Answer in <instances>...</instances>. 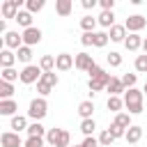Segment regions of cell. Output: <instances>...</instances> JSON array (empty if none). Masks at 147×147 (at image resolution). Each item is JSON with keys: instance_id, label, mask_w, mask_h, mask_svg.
<instances>
[{"instance_id": "6da1fadb", "label": "cell", "mask_w": 147, "mask_h": 147, "mask_svg": "<svg viewBox=\"0 0 147 147\" xmlns=\"http://www.w3.org/2000/svg\"><path fill=\"white\" fill-rule=\"evenodd\" d=\"M142 96L145 92H140L138 87H131L124 92V108L129 115H140L142 113Z\"/></svg>"}, {"instance_id": "7a4b0ae2", "label": "cell", "mask_w": 147, "mask_h": 147, "mask_svg": "<svg viewBox=\"0 0 147 147\" xmlns=\"http://www.w3.org/2000/svg\"><path fill=\"white\" fill-rule=\"evenodd\" d=\"M46 113H48V103H46V99H44V96H37V99H32V101H30L28 117H32L34 122H41V119L46 117Z\"/></svg>"}, {"instance_id": "3957f363", "label": "cell", "mask_w": 147, "mask_h": 147, "mask_svg": "<svg viewBox=\"0 0 147 147\" xmlns=\"http://www.w3.org/2000/svg\"><path fill=\"white\" fill-rule=\"evenodd\" d=\"M41 76H44V71H41V67H39V64H25V67L21 69V83H25V85L39 83V80H41Z\"/></svg>"}, {"instance_id": "277c9868", "label": "cell", "mask_w": 147, "mask_h": 147, "mask_svg": "<svg viewBox=\"0 0 147 147\" xmlns=\"http://www.w3.org/2000/svg\"><path fill=\"white\" fill-rule=\"evenodd\" d=\"M145 25H147V18L140 16V14H133V16H129V18L124 21V28L129 30V34H131V32H140Z\"/></svg>"}, {"instance_id": "5b68a950", "label": "cell", "mask_w": 147, "mask_h": 147, "mask_svg": "<svg viewBox=\"0 0 147 147\" xmlns=\"http://www.w3.org/2000/svg\"><path fill=\"white\" fill-rule=\"evenodd\" d=\"M110 80H113V76H110L108 71H106V74H103L101 78H90V83H87V85H90V94L94 96L96 92H101V90H106Z\"/></svg>"}, {"instance_id": "8992f818", "label": "cell", "mask_w": 147, "mask_h": 147, "mask_svg": "<svg viewBox=\"0 0 147 147\" xmlns=\"http://www.w3.org/2000/svg\"><path fill=\"white\" fill-rule=\"evenodd\" d=\"M2 44H5V48H9V51H18V48L23 46V34H18V32H5Z\"/></svg>"}, {"instance_id": "52a82bcc", "label": "cell", "mask_w": 147, "mask_h": 147, "mask_svg": "<svg viewBox=\"0 0 147 147\" xmlns=\"http://www.w3.org/2000/svg\"><path fill=\"white\" fill-rule=\"evenodd\" d=\"M94 64H96V62H94V57H92L90 53H78L76 60H74V67L80 69V71H90Z\"/></svg>"}, {"instance_id": "ba28073f", "label": "cell", "mask_w": 147, "mask_h": 147, "mask_svg": "<svg viewBox=\"0 0 147 147\" xmlns=\"http://www.w3.org/2000/svg\"><path fill=\"white\" fill-rule=\"evenodd\" d=\"M0 142H2V147H23V145H25L16 131H5V133L0 136Z\"/></svg>"}, {"instance_id": "9c48e42d", "label": "cell", "mask_w": 147, "mask_h": 147, "mask_svg": "<svg viewBox=\"0 0 147 147\" xmlns=\"http://www.w3.org/2000/svg\"><path fill=\"white\" fill-rule=\"evenodd\" d=\"M39 41H41V30H39V28H34V25H32V28L23 30V44H25V46H30V48H32V46H34V44H39Z\"/></svg>"}, {"instance_id": "30bf717a", "label": "cell", "mask_w": 147, "mask_h": 147, "mask_svg": "<svg viewBox=\"0 0 147 147\" xmlns=\"http://www.w3.org/2000/svg\"><path fill=\"white\" fill-rule=\"evenodd\" d=\"M74 55H69V53H60V55H55V69L57 71H69L71 67H74Z\"/></svg>"}, {"instance_id": "8fae6325", "label": "cell", "mask_w": 147, "mask_h": 147, "mask_svg": "<svg viewBox=\"0 0 147 147\" xmlns=\"http://www.w3.org/2000/svg\"><path fill=\"white\" fill-rule=\"evenodd\" d=\"M18 7H21V5H18L16 0H5V2H2V16H5V18H14V21H16L18 11H21Z\"/></svg>"}, {"instance_id": "7c38bea8", "label": "cell", "mask_w": 147, "mask_h": 147, "mask_svg": "<svg viewBox=\"0 0 147 147\" xmlns=\"http://www.w3.org/2000/svg\"><path fill=\"white\" fill-rule=\"evenodd\" d=\"M18 110V103L14 99H0V115H7V117H14Z\"/></svg>"}, {"instance_id": "4fadbf2b", "label": "cell", "mask_w": 147, "mask_h": 147, "mask_svg": "<svg viewBox=\"0 0 147 147\" xmlns=\"http://www.w3.org/2000/svg\"><path fill=\"white\" fill-rule=\"evenodd\" d=\"M16 60H18V57H16L14 51H9V48H2V51H0V64H2V69H11Z\"/></svg>"}, {"instance_id": "5bb4252c", "label": "cell", "mask_w": 147, "mask_h": 147, "mask_svg": "<svg viewBox=\"0 0 147 147\" xmlns=\"http://www.w3.org/2000/svg\"><path fill=\"white\" fill-rule=\"evenodd\" d=\"M142 37L138 34V32H131L126 39H124V46H126V51H138V48H142Z\"/></svg>"}, {"instance_id": "9a60e30c", "label": "cell", "mask_w": 147, "mask_h": 147, "mask_svg": "<svg viewBox=\"0 0 147 147\" xmlns=\"http://www.w3.org/2000/svg\"><path fill=\"white\" fill-rule=\"evenodd\" d=\"M124 138H126V142H129V145H138V140L142 138V126H136V124H133V126H129Z\"/></svg>"}, {"instance_id": "2e32d148", "label": "cell", "mask_w": 147, "mask_h": 147, "mask_svg": "<svg viewBox=\"0 0 147 147\" xmlns=\"http://www.w3.org/2000/svg\"><path fill=\"white\" fill-rule=\"evenodd\" d=\"M106 90L110 92V96H119V94H124V92H126V87H124L122 78H113V80L108 83V87H106Z\"/></svg>"}, {"instance_id": "e0dca14e", "label": "cell", "mask_w": 147, "mask_h": 147, "mask_svg": "<svg viewBox=\"0 0 147 147\" xmlns=\"http://www.w3.org/2000/svg\"><path fill=\"white\" fill-rule=\"evenodd\" d=\"M9 126L16 131V133H21V131H28V117H23V115H14L11 117V122H9Z\"/></svg>"}, {"instance_id": "ac0fdd59", "label": "cell", "mask_w": 147, "mask_h": 147, "mask_svg": "<svg viewBox=\"0 0 147 147\" xmlns=\"http://www.w3.org/2000/svg\"><path fill=\"white\" fill-rule=\"evenodd\" d=\"M108 37H110V41H124L129 34H126V28L124 25H113L110 32H108Z\"/></svg>"}, {"instance_id": "d6986e66", "label": "cell", "mask_w": 147, "mask_h": 147, "mask_svg": "<svg viewBox=\"0 0 147 147\" xmlns=\"http://www.w3.org/2000/svg\"><path fill=\"white\" fill-rule=\"evenodd\" d=\"M92 113H94V103H92L90 99L78 103V115H80L83 119H92Z\"/></svg>"}, {"instance_id": "ffe728a7", "label": "cell", "mask_w": 147, "mask_h": 147, "mask_svg": "<svg viewBox=\"0 0 147 147\" xmlns=\"http://www.w3.org/2000/svg\"><path fill=\"white\" fill-rule=\"evenodd\" d=\"M106 106H108V110L110 113H122V108H124V99L122 96H108V101H106Z\"/></svg>"}, {"instance_id": "44dd1931", "label": "cell", "mask_w": 147, "mask_h": 147, "mask_svg": "<svg viewBox=\"0 0 147 147\" xmlns=\"http://www.w3.org/2000/svg\"><path fill=\"white\" fill-rule=\"evenodd\" d=\"M46 133H48V131L41 126V122H32V124L28 126V136H30V138H44Z\"/></svg>"}, {"instance_id": "7402d4cb", "label": "cell", "mask_w": 147, "mask_h": 147, "mask_svg": "<svg viewBox=\"0 0 147 147\" xmlns=\"http://www.w3.org/2000/svg\"><path fill=\"white\" fill-rule=\"evenodd\" d=\"M71 0H55V11L60 14V16H69L71 14Z\"/></svg>"}, {"instance_id": "603a6c76", "label": "cell", "mask_w": 147, "mask_h": 147, "mask_svg": "<svg viewBox=\"0 0 147 147\" xmlns=\"http://www.w3.org/2000/svg\"><path fill=\"white\" fill-rule=\"evenodd\" d=\"M16 23H18V25H23L25 30H28V28H32V14H30L28 9H21V11H18V16H16Z\"/></svg>"}, {"instance_id": "cb8c5ba5", "label": "cell", "mask_w": 147, "mask_h": 147, "mask_svg": "<svg viewBox=\"0 0 147 147\" xmlns=\"http://www.w3.org/2000/svg\"><path fill=\"white\" fill-rule=\"evenodd\" d=\"M96 21H99V25H103V28H113V25H115V14H113V11H101Z\"/></svg>"}, {"instance_id": "d4e9b609", "label": "cell", "mask_w": 147, "mask_h": 147, "mask_svg": "<svg viewBox=\"0 0 147 147\" xmlns=\"http://www.w3.org/2000/svg\"><path fill=\"white\" fill-rule=\"evenodd\" d=\"M96 18L94 16H83L80 18V28H83V32H94V28H96Z\"/></svg>"}, {"instance_id": "484cf974", "label": "cell", "mask_w": 147, "mask_h": 147, "mask_svg": "<svg viewBox=\"0 0 147 147\" xmlns=\"http://www.w3.org/2000/svg\"><path fill=\"white\" fill-rule=\"evenodd\" d=\"M16 57H18L21 62H25V64H30V60H32V48L23 44V46H21V48L16 51Z\"/></svg>"}, {"instance_id": "4316f807", "label": "cell", "mask_w": 147, "mask_h": 147, "mask_svg": "<svg viewBox=\"0 0 147 147\" xmlns=\"http://www.w3.org/2000/svg\"><path fill=\"white\" fill-rule=\"evenodd\" d=\"M113 122H115L117 126H122V129H129V126H133V124H131V115H129V113H117Z\"/></svg>"}, {"instance_id": "83f0119b", "label": "cell", "mask_w": 147, "mask_h": 147, "mask_svg": "<svg viewBox=\"0 0 147 147\" xmlns=\"http://www.w3.org/2000/svg\"><path fill=\"white\" fill-rule=\"evenodd\" d=\"M39 67H41V71H53L55 69V57L53 55H41Z\"/></svg>"}, {"instance_id": "f1b7e54d", "label": "cell", "mask_w": 147, "mask_h": 147, "mask_svg": "<svg viewBox=\"0 0 147 147\" xmlns=\"http://www.w3.org/2000/svg\"><path fill=\"white\" fill-rule=\"evenodd\" d=\"M2 80H5V83H14V80H21V71H16L14 67H11V69H2Z\"/></svg>"}, {"instance_id": "f546056e", "label": "cell", "mask_w": 147, "mask_h": 147, "mask_svg": "<svg viewBox=\"0 0 147 147\" xmlns=\"http://www.w3.org/2000/svg\"><path fill=\"white\" fill-rule=\"evenodd\" d=\"M94 129H96V122H94V119H83V122H80V133H83L85 138L92 136Z\"/></svg>"}, {"instance_id": "4dcf8cb0", "label": "cell", "mask_w": 147, "mask_h": 147, "mask_svg": "<svg viewBox=\"0 0 147 147\" xmlns=\"http://www.w3.org/2000/svg\"><path fill=\"white\" fill-rule=\"evenodd\" d=\"M60 133H62V129H48V133H46V142H48V147H55V145H57Z\"/></svg>"}, {"instance_id": "1f68e13d", "label": "cell", "mask_w": 147, "mask_h": 147, "mask_svg": "<svg viewBox=\"0 0 147 147\" xmlns=\"http://www.w3.org/2000/svg\"><path fill=\"white\" fill-rule=\"evenodd\" d=\"M113 142H115V138H113V133H110L108 129L99 133V145H101V147H110Z\"/></svg>"}, {"instance_id": "d6a6232c", "label": "cell", "mask_w": 147, "mask_h": 147, "mask_svg": "<svg viewBox=\"0 0 147 147\" xmlns=\"http://www.w3.org/2000/svg\"><path fill=\"white\" fill-rule=\"evenodd\" d=\"M41 80H44L46 85H51V87H55V85L60 83V78H57V74H55V71H44Z\"/></svg>"}, {"instance_id": "836d02e7", "label": "cell", "mask_w": 147, "mask_h": 147, "mask_svg": "<svg viewBox=\"0 0 147 147\" xmlns=\"http://www.w3.org/2000/svg\"><path fill=\"white\" fill-rule=\"evenodd\" d=\"M11 94H14V85L0 80V96H2V99H11Z\"/></svg>"}, {"instance_id": "e575fe53", "label": "cell", "mask_w": 147, "mask_h": 147, "mask_svg": "<svg viewBox=\"0 0 147 147\" xmlns=\"http://www.w3.org/2000/svg\"><path fill=\"white\" fill-rule=\"evenodd\" d=\"M25 7H28V11H30V14L41 11V9H44V0H25Z\"/></svg>"}, {"instance_id": "d590c367", "label": "cell", "mask_w": 147, "mask_h": 147, "mask_svg": "<svg viewBox=\"0 0 147 147\" xmlns=\"http://www.w3.org/2000/svg\"><path fill=\"white\" fill-rule=\"evenodd\" d=\"M108 39H110L108 32H94V46H96V48H103V46L108 44Z\"/></svg>"}, {"instance_id": "8d00e7d4", "label": "cell", "mask_w": 147, "mask_h": 147, "mask_svg": "<svg viewBox=\"0 0 147 147\" xmlns=\"http://www.w3.org/2000/svg\"><path fill=\"white\" fill-rule=\"evenodd\" d=\"M106 60H108L110 67H119V64H122V55H119L117 51H110V53L106 55Z\"/></svg>"}, {"instance_id": "74e56055", "label": "cell", "mask_w": 147, "mask_h": 147, "mask_svg": "<svg viewBox=\"0 0 147 147\" xmlns=\"http://www.w3.org/2000/svg\"><path fill=\"white\" fill-rule=\"evenodd\" d=\"M136 80H138V74H124V76H122V83H124L126 90L136 87Z\"/></svg>"}, {"instance_id": "f35d334b", "label": "cell", "mask_w": 147, "mask_h": 147, "mask_svg": "<svg viewBox=\"0 0 147 147\" xmlns=\"http://www.w3.org/2000/svg\"><path fill=\"white\" fill-rule=\"evenodd\" d=\"M136 71H140V74H147V55H145V53L136 57Z\"/></svg>"}, {"instance_id": "ab89813d", "label": "cell", "mask_w": 147, "mask_h": 147, "mask_svg": "<svg viewBox=\"0 0 147 147\" xmlns=\"http://www.w3.org/2000/svg\"><path fill=\"white\" fill-rule=\"evenodd\" d=\"M108 131L113 133V138H115V140H117V138H124V136H126V129H122V126H117L115 122H113V124L108 126Z\"/></svg>"}, {"instance_id": "60d3db41", "label": "cell", "mask_w": 147, "mask_h": 147, "mask_svg": "<svg viewBox=\"0 0 147 147\" xmlns=\"http://www.w3.org/2000/svg\"><path fill=\"white\" fill-rule=\"evenodd\" d=\"M69 142H71V136H69V131H64V129H62L60 140H57V145H55V147H71Z\"/></svg>"}, {"instance_id": "b9f144b4", "label": "cell", "mask_w": 147, "mask_h": 147, "mask_svg": "<svg viewBox=\"0 0 147 147\" xmlns=\"http://www.w3.org/2000/svg\"><path fill=\"white\" fill-rule=\"evenodd\" d=\"M51 90H53V87H51V85H46L44 80H39V83H37V92H39V96H48V94H51Z\"/></svg>"}, {"instance_id": "7bdbcfd3", "label": "cell", "mask_w": 147, "mask_h": 147, "mask_svg": "<svg viewBox=\"0 0 147 147\" xmlns=\"http://www.w3.org/2000/svg\"><path fill=\"white\" fill-rule=\"evenodd\" d=\"M80 44H83V46H94V32H83Z\"/></svg>"}, {"instance_id": "ee69618b", "label": "cell", "mask_w": 147, "mask_h": 147, "mask_svg": "<svg viewBox=\"0 0 147 147\" xmlns=\"http://www.w3.org/2000/svg\"><path fill=\"white\" fill-rule=\"evenodd\" d=\"M23 147H46V145H44V138H28Z\"/></svg>"}, {"instance_id": "f6af8a7d", "label": "cell", "mask_w": 147, "mask_h": 147, "mask_svg": "<svg viewBox=\"0 0 147 147\" xmlns=\"http://www.w3.org/2000/svg\"><path fill=\"white\" fill-rule=\"evenodd\" d=\"M87 74H90V78H101V76H103L106 71H103V69H101L99 64H94V67H92V69H90Z\"/></svg>"}, {"instance_id": "bcb514c9", "label": "cell", "mask_w": 147, "mask_h": 147, "mask_svg": "<svg viewBox=\"0 0 147 147\" xmlns=\"http://www.w3.org/2000/svg\"><path fill=\"white\" fill-rule=\"evenodd\" d=\"M83 147H101V145H99V140H96L94 136H87V138L83 140Z\"/></svg>"}, {"instance_id": "7dc6e473", "label": "cell", "mask_w": 147, "mask_h": 147, "mask_svg": "<svg viewBox=\"0 0 147 147\" xmlns=\"http://www.w3.org/2000/svg\"><path fill=\"white\" fill-rule=\"evenodd\" d=\"M80 5H83V7H85V9H92V7H94V5H96V0H83V2H80Z\"/></svg>"}, {"instance_id": "c3c4849f", "label": "cell", "mask_w": 147, "mask_h": 147, "mask_svg": "<svg viewBox=\"0 0 147 147\" xmlns=\"http://www.w3.org/2000/svg\"><path fill=\"white\" fill-rule=\"evenodd\" d=\"M142 51H145V55H147V37H145V41H142Z\"/></svg>"}, {"instance_id": "681fc988", "label": "cell", "mask_w": 147, "mask_h": 147, "mask_svg": "<svg viewBox=\"0 0 147 147\" xmlns=\"http://www.w3.org/2000/svg\"><path fill=\"white\" fill-rule=\"evenodd\" d=\"M142 92H145V94H147V83H145V87H142Z\"/></svg>"}, {"instance_id": "f907efd6", "label": "cell", "mask_w": 147, "mask_h": 147, "mask_svg": "<svg viewBox=\"0 0 147 147\" xmlns=\"http://www.w3.org/2000/svg\"><path fill=\"white\" fill-rule=\"evenodd\" d=\"M71 147H83V145H71Z\"/></svg>"}, {"instance_id": "816d5d0a", "label": "cell", "mask_w": 147, "mask_h": 147, "mask_svg": "<svg viewBox=\"0 0 147 147\" xmlns=\"http://www.w3.org/2000/svg\"><path fill=\"white\" fill-rule=\"evenodd\" d=\"M131 147H138V145H131Z\"/></svg>"}]
</instances>
